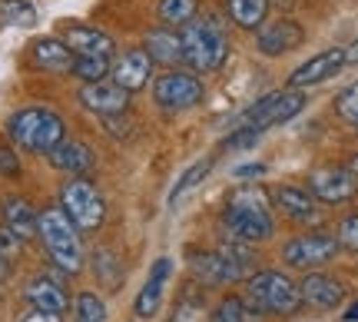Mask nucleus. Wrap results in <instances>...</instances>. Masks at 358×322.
<instances>
[{"label":"nucleus","instance_id":"obj_27","mask_svg":"<svg viewBox=\"0 0 358 322\" xmlns=\"http://www.w3.org/2000/svg\"><path fill=\"white\" fill-rule=\"evenodd\" d=\"M0 17L13 27H34L37 24V10L30 0H3L0 4Z\"/></svg>","mask_w":358,"mask_h":322},{"label":"nucleus","instance_id":"obj_35","mask_svg":"<svg viewBox=\"0 0 358 322\" xmlns=\"http://www.w3.org/2000/svg\"><path fill=\"white\" fill-rule=\"evenodd\" d=\"M338 246H345V249H355L358 253V216L342 219V226H338Z\"/></svg>","mask_w":358,"mask_h":322},{"label":"nucleus","instance_id":"obj_43","mask_svg":"<svg viewBox=\"0 0 358 322\" xmlns=\"http://www.w3.org/2000/svg\"><path fill=\"white\" fill-rule=\"evenodd\" d=\"M348 169H352V173H355V176H358V153L352 156V163H348Z\"/></svg>","mask_w":358,"mask_h":322},{"label":"nucleus","instance_id":"obj_37","mask_svg":"<svg viewBox=\"0 0 358 322\" xmlns=\"http://www.w3.org/2000/svg\"><path fill=\"white\" fill-rule=\"evenodd\" d=\"M20 243H24V239H20L17 232L7 230V226H0V256L13 259V256H17V249H20Z\"/></svg>","mask_w":358,"mask_h":322},{"label":"nucleus","instance_id":"obj_42","mask_svg":"<svg viewBox=\"0 0 358 322\" xmlns=\"http://www.w3.org/2000/svg\"><path fill=\"white\" fill-rule=\"evenodd\" d=\"M345 322H358V302H355V306H352V309L345 312Z\"/></svg>","mask_w":358,"mask_h":322},{"label":"nucleus","instance_id":"obj_11","mask_svg":"<svg viewBox=\"0 0 358 322\" xmlns=\"http://www.w3.org/2000/svg\"><path fill=\"white\" fill-rule=\"evenodd\" d=\"M342 66H345V50H342V47L322 50V53H315L312 60H306L302 66H295L292 77H289V87H292V90H302V87L322 83V80L335 77V74H338Z\"/></svg>","mask_w":358,"mask_h":322},{"label":"nucleus","instance_id":"obj_30","mask_svg":"<svg viewBox=\"0 0 358 322\" xmlns=\"http://www.w3.org/2000/svg\"><path fill=\"white\" fill-rule=\"evenodd\" d=\"M73 312H77V322H106V306L96 293H80Z\"/></svg>","mask_w":358,"mask_h":322},{"label":"nucleus","instance_id":"obj_40","mask_svg":"<svg viewBox=\"0 0 358 322\" xmlns=\"http://www.w3.org/2000/svg\"><path fill=\"white\" fill-rule=\"evenodd\" d=\"M24 322H60V316L57 312H43V309H37V312H30Z\"/></svg>","mask_w":358,"mask_h":322},{"label":"nucleus","instance_id":"obj_23","mask_svg":"<svg viewBox=\"0 0 358 322\" xmlns=\"http://www.w3.org/2000/svg\"><path fill=\"white\" fill-rule=\"evenodd\" d=\"M275 203L285 216L299 219V223H312V219L319 216V206H315V200L306 193V190H299V186H282L279 193H275Z\"/></svg>","mask_w":358,"mask_h":322},{"label":"nucleus","instance_id":"obj_5","mask_svg":"<svg viewBox=\"0 0 358 322\" xmlns=\"http://www.w3.org/2000/svg\"><path fill=\"white\" fill-rule=\"evenodd\" d=\"M249 306L256 312H272V316H295L302 306V293L282 272H259L249 279Z\"/></svg>","mask_w":358,"mask_h":322},{"label":"nucleus","instance_id":"obj_22","mask_svg":"<svg viewBox=\"0 0 358 322\" xmlns=\"http://www.w3.org/2000/svg\"><path fill=\"white\" fill-rule=\"evenodd\" d=\"M50 163L57 169H66V173H87L93 167V150L83 146V143H57L50 150Z\"/></svg>","mask_w":358,"mask_h":322},{"label":"nucleus","instance_id":"obj_45","mask_svg":"<svg viewBox=\"0 0 358 322\" xmlns=\"http://www.w3.org/2000/svg\"><path fill=\"white\" fill-rule=\"evenodd\" d=\"M355 133H358V123H355Z\"/></svg>","mask_w":358,"mask_h":322},{"label":"nucleus","instance_id":"obj_3","mask_svg":"<svg viewBox=\"0 0 358 322\" xmlns=\"http://www.w3.org/2000/svg\"><path fill=\"white\" fill-rule=\"evenodd\" d=\"M7 130H10L13 143H20L24 150H34V153H50L57 143H64V120L43 106L13 113Z\"/></svg>","mask_w":358,"mask_h":322},{"label":"nucleus","instance_id":"obj_32","mask_svg":"<svg viewBox=\"0 0 358 322\" xmlns=\"http://www.w3.org/2000/svg\"><path fill=\"white\" fill-rule=\"evenodd\" d=\"M169 322H209V316H206L203 302H196V299H179L176 306H173V316H169Z\"/></svg>","mask_w":358,"mask_h":322},{"label":"nucleus","instance_id":"obj_13","mask_svg":"<svg viewBox=\"0 0 358 322\" xmlns=\"http://www.w3.org/2000/svg\"><path fill=\"white\" fill-rule=\"evenodd\" d=\"M302 40H306V34H302V27L295 24V20H272V24L259 27V34H256L259 50L266 53V57H279V53L295 50Z\"/></svg>","mask_w":358,"mask_h":322},{"label":"nucleus","instance_id":"obj_38","mask_svg":"<svg viewBox=\"0 0 358 322\" xmlns=\"http://www.w3.org/2000/svg\"><path fill=\"white\" fill-rule=\"evenodd\" d=\"M236 180H252V176H266V163H243V167L232 169Z\"/></svg>","mask_w":358,"mask_h":322},{"label":"nucleus","instance_id":"obj_2","mask_svg":"<svg viewBox=\"0 0 358 322\" xmlns=\"http://www.w3.org/2000/svg\"><path fill=\"white\" fill-rule=\"evenodd\" d=\"M37 236L43 239L50 259L64 272L73 276V272L83 270V249H80L77 226L70 223V216L64 209H43L37 216Z\"/></svg>","mask_w":358,"mask_h":322},{"label":"nucleus","instance_id":"obj_12","mask_svg":"<svg viewBox=\"0 0 358 322\" xmlns=\"http://www.w3.org/2000/svg\"><path fill=\"white\" fill-rule=\"evenodd\" d=\"M80 104L100 116H120L129 104V93L123 90V87H116V83L96 80V83H87V87L80 90Z\"/></svg>","mask_w":358,"mask_h":322},{"label":"nucleus","instance_id":"obj_29","mask_svg":"<svg viewBox=\"0 0 358 322\" xmlns=\"http://www.w3.org/2000/svg\"><path fill=\"white\" fill-rule=\"evenodd\" d=\"M73 74H77L83 83H96L110 74V57H77L73 60Z\"/></svg>","mask_w":358,"mask_h":322},{"label":"nucleus","instance_id":"obj_24","mask_svg":"<svg viewBox=\"0 0 358 322\" xmlns=\"http://www.w3.org/2000/svg\"><path fill=\"white\" fill-rule=\"evenodd\" d=\"M146 53H150V60H156V64H176V60H182L179 34L166 30V27H159V30H153V34H146Z\"/></svg>","mask_w":358,"mask_h":322},{"label":"nucleus","instance_id":"obj_16","mask_svg":"<svg viewBox=\"0 0 358 322\" xmlns=\"http://www.w3.org/2000/svg\"><path fill=\"white\" fill-rule=\"evenodd\" d=\"M299 293H302V302L315 306V309H335V306L345 299V286L338 283V279H332V276L312 272V276L302 279Z\"/></svg>","mask_w":358,"mask_h":322},{"label":"nucleus","instance_id":"obj_10","mask_svg":"<svg viewBox=\"0 0 358 322\" xmlns=\"http://www.w3.org/2000/svg\"><path fill=\"white\" fill-rule=\"evenodd\" d=\"M308 193L322 203H345L358 193V176L348 167H322L308 176Z\"/></svg>","mask_w":358,"mask_h":322},{"label":"nucleus","instance_id":"obj_18","mask_svg":"<svg viewBox=\"0 0 358 322\" xmlns=\"http://www.w3.org/2000/svg\"><path fill=\"white\" fill-rule=\"evenodd\" d=\"M169 272H173V262L169 259H156L153 262V272H150V279L146 286L140 289V296H136V316H156L159 309V302H163V286H166Z\"/></svg>","mask_w":358,"mask_h":322},{"label":"nucleus","instance_id":"obj_41","mask_svg":"<svg viewBox=\"0 0 358 322\" xmlns=\"http://www.w3.org/2000/svg\"><path fill=\"white\" fill-rule=\"evenodd\" d=\"M345 64H358V40L345 50Z\"/></svg>","mask_w":358,"mask_h":322},{"label":"nucleus","instance_id":"obj_28","mask_svg":"<svg viewBox=\"0 0 358 322\" xmlns=\"http://www.w3.org/2000/svg\"><path fill=\"white\" fill-rule=\"evenodd\" d=\"M192 17H196V0H159L163 24H189Z\"/></svg>","mask_w":358,"mask_h":322},{"label":"nucleus","instance_id":"obj_6","mask_svg":"<svg viewBox=\"0 0 358 322\" xmlns=\"http://www.w3.org/2000/svg\"><path fill=\"white\" fill-rule=\"evenodd\" d=\"M64 213L70 216V223L77 226V230H96L106 216V203H103V196L96 193V186L87 180H70L64 186Z\"/></svg>","mask_w":358,"mask_h":322},{"label":"nucleus","instance_id":"obj_36","mask_svg":"<svg viewBox=\"0 0 358 322\" xmlns=\"http://www.w3.org/2000/svg\"><path fill=\"white\" fill-rule=\"evenodd\" d=\"M262 136V130H252V127H239L236 133H232L229 140H226V146L229 150H245V146H252V143Z\"/></svg>","mask_w":358,"mask_h":322},{"label":"nucleus","instance_id":"obj_9","mask_svg":"<svg viewBox=\"0 0 358 322\" xmlns=\"http://www.w3.org/2000/svg\"><path fill=\"white\" fill-rule=\"evenodd\" d=\"M156 104L166 106V110H186V106H196L203 100V83L192 77V74H182V70H169L156 80Z\"/></svg>","mask_w":358,"mask_h":322},{"label":"nucleus","instance_id":"obj_15","mask_svg":"<svg viewBox=\"0 0 358 322\" xmlns=\"http://www.w3.org/2000/svg\"><path fill=\"white\" fill-rule=\"evenodd\" d=\"M64 43L77 53V57H110V53L116 50L113 37H106L103 30H96V27H83V24L66 27Z\"/></svg>","mask_w":358,"mask_h":322},{"label":"nucleus","instance_id":"obj_4","mask_svg":"<svg viewBox=\"0 0 358 322\" xmlns=\"http://www.w3.org/2000/svg\"><path fill=\"white\" fill-rule=\"evenodd\" d=\"M179 43H182V60H186L192 70H203V74L222 66V60L229 57V40H226V34H222L213 20L182 24Z\"/></svg>","mask_w":358,"mask_h":322},{"label":"nucleus","instance_id":"obj_19","mask_svg":"<svg viewBox=\"0 0 358 322\" xmlns=\"http://www.w3.org/2000/svg\"><path fill=\"white\" fill-rule=\"evenodd\" d=\"M0 213H3V226L13 230L20 239H30L34 232H37V213L34 206L20 200V196H7L3 203H0Z\"/></svg>","mask_w":358,"mask_h":322},{"label":"nucleus","instance_id":"obj_8","mask_svg":"<svg viewBox=\"0 0 358 322\" xmlns=\"http://www.w3.org/2000/svg\"><path fill=\"white\" fill-rule=\"evenodd\" d=\"M338 253V239L329 232H308V236H295L292 243H285L282 259L295 266V270H315L325 266L329 259Z\"/></svg>","mask_w":358,"mask_h":322},{"label":"nucleus","instance_id":"obj_31","mask_svg":"<svg viewBox=\"0 0 358 322\" xmlns=\"http://www.w3.org/2000/svg\"><path fill=\"white\" fill-rule=\"evenodd\" d=\"M249 316H252V312L245 309L243 299L229 296V299H222V302H219V309L209 316V322H249Z\"/></svg>","mask_w":358,"mask_h":322},{"label":"nucleus","instance_id":"obj_26","mask_svg":"<svg viewBox=\"0 0 358 322\" xmlns=\"http://www.w3.org/2000/svg\"><path fill=\"white\" fill-rule=\"evenodd\" d=\"M209 169H213V160H203V163H192V167L186 169L182 176H179L176 186H173V193H169V206H176V203L182 200V196L192 193V190H196V186H199V183H203L206 176H209Z\"/></svg>","mask_w":358,"mask_h":322},{"label":"nucleus","instance_id":"obj_7","mask_svg":"<svg viewBox=\"0 0 358 322\" xmlns=\"http://www.w3.org/2000/svg\"><path fill=\"white\" fill-rule=\"evenodd\" d=\"M302 106H306V97L299 90H279V93H268V97L256 100V104L239 116V123H243V127H252V130H266V127H275V123L292 120L295 113H302Z\"/></svg>","mask_w":358,"mask_h":322},{"label":"nucleus","instance_id":"obj_21","mask_svg":"<svg viewBox=\"0 0 358 322\" xmlns=\"http://www.w3.org/2000/svg\"><path fill=\"white\" fill-rule=\"evenodd\" d=\"M27 299L34 302V309H43V312H60L66 309V293L60 283H53L50 276H37L34 283L27 286Z\"/></svg>","mask_w":358,"mask_h":322},{"label":"nucleus","instance_id":"obj_1","mask_svg":"<svg viewBox=\"0 0 358 322\" xmlns=\"http://www.w3.org/2000/svg\"><path fill=\"white\" fill-rule=\"evenodd\" d=\"M222 226L229 232V239L239 243H262L275 232L272 213H268V196L259 186H239L226 203Z\"/></svg>","mask_w":358,"mask_h":322},{"label":"nucleus","instance_id":"obj_14","mask_svg":"<svg viewBox=\"0 0 358 322\" xmlns=\"http://www.w3.org/2000/svg\"><path fill=\"white\" fill-rule=\"evenodd\" d=\"M150 74H153V60L146 50H129L113 64V83L127 93L143 90L150 83Z\"/></svg>","mask_w":358,"mask_h":322},{"label":"nucleus","instance_id":"obj_44","mask_svg":"<svg viewBox=\"0 0 358 322\" xmlns=\"http://www.w3.org/2000/svg\"><path fill=\"white\" fill-rule=\"evenodd\" d=\"M3 276H7V259L0 256V279H3Z\"/></svg>","mask_w":358,"mask_h":322},{"label":"nucleus","instance_id":"obj_33","mask_svg":"<svg viewBox=\"0 0 358 322\" xmlns=\"http://www.w3.org/2000/svg\"><path fill=\"white\" fill-rule=\"evenodd\" d=\"M335 110H338V116H345L348 123L355 127L358 123V83L345 87V90L335 97Z\"/></svg>","mask_w":358,"mask_h":322},{"label":"nucleus","instance_id":"obj_34","mask_svg":"<svg viewBox=\"0 0 358 322\" xmlns=\"http://www.w3.org/2000/svg\"><path fill=\"white\" fill-rule=\"evenodd\" d=\"M93 262H96V272H100V279L106 286H116V283H120V276H123V272H120V262H116L113 253L100 249V253L93 256Z\"/></svg>","mask_w":358,"mask_h":322},{"label":"nucleus","instance_id":"obj_25","mask_svg":"<svg viewBox=\"0 0 358 322\" xmlns=\"http://www.w3.org/2000/svg\"><path fill=\"white\" fill-rule=\"evenodd\" d=\"M268 10V0H229V17L245 30H256Z\"/></svg>","mask_w":358,"mask_h":322},{"label":"nucleus","instance_id":"obj_20","mask_svg":"<svg viewBox=\"0 0 358 322\" xmlns=\"http://www.w3.org/2000/svg\"><path fill=\"white\" fill-rule=\"evenodd\" d=\"M73 60H77V53L66 47L64 40H40L34 43V64L43 66V70H53V74H66V70H73Z\"/></svg>","mask_w":358,"mask_h":322},{"label":"nucleus","instance_id":"obj_17","mask_svg":"<svg viewBox=\"0 0 358 322\" xmlns=\"http://www.w3.org/2000/svg\"><path fill=\"white\" fill-rule=\"evenodd\" d=\"M192 272L203 279L206 286H226V283H236L243 279V266H236L222 253H203V256H192Z\"/></svg>","mask_w":358,"mask_h":322},{"label":"nucleus","instance_id":"obj_39","mask_svg":"<svg viewBox=\"0 0 358 322\" xmlns=\"http://www.w3.org/2000/svg\"><path fill=\"white\" fill-rule=\"evenodd\" d=\"M17 169H20V163H17V156L10 153V150H3V146H0V173H17Z\"/></svg>","mask_w":358,"mask_h":322}]
</instances>
